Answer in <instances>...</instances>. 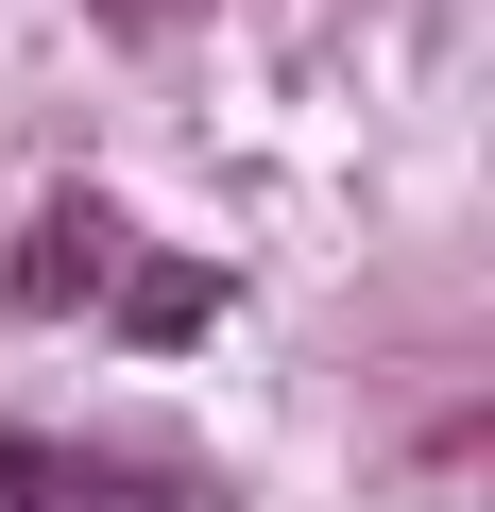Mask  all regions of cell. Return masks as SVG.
I'll list each match as a JSON object with an SVG mask.
<instances>
[{
  "mask_svg": "<svg viewBox=\"0 0 495 512\" xmlns=\"http://www.w3.org/2000/svg\"><path fill=\"white\" fill-rule=\"evenodd\" d=\"M103 18H154V0H103Z\"/></svg>",
  "mask_w": 495,
  "mask_h": 512,
  "instance_id": "cell-4",
  "label": "cell"
},
{
  "mask_svg": "<svg viewBox=\"0 0 495 512\" xmlns=\"http://www.w3.org/2000/svg\"><path fill=\"white\" fill-rule=\"evenodd\" d=\"M120 325H137V342H188V325H205V274H137Z\"/></svg>",
  "mask_w": 495,
  "mask_h": 512,
  "instance_id": "cell-3",
  "label": "cell"
},
{
  "mask_svg": "<svg viewBox=\"0 0 495 512\" xmlns=\"http://www.w3.org/2000/svg\"><path fill=\"white\" fill-rule=\"evenodd\" d=\"M154 478L137 461H86V444H0V512H137Z\"/></svg>",
  "mask_w": 495,
  "mask_h": 512,
  "instance_id": "cell-2",
  "label": "cell"
},
{
  "mask_svg": "<svg viewBox=\"0 0 495 512\" xmlns=\"http://www.w3.org/2000/svg\"><path fill=\"white\" fill-rule=\"evenodd\" d=\"M120 256H137V222L69 188V205H52L35 239H18V308H86V291H120Z\"/></svg>",
  "mask_w": 495,
  "mask_h": 512,
  "instance_id": "cell-1",
  "label": "cell"
}]
</instances>
